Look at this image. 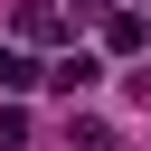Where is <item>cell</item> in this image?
<instances>
[{
	"label": "cell",
	"instance_id": "obj_1",
	"mask_svg": "<svg viewBox=\"0 0 151 151\" xmlns=\"http://www.w3.org/2000/svg\"><path fill=\"white\" fill-rule=\"evenodd\" d=\"M94 76H104V57H85V47H66L57 66H38V85H57V94H85Z\"/></svg>",
	"mask_w": 151,
	"mask_h": 151
},
{
	"label": "cell",
	"instance_id": "obj_2",
	"mask_svg": "<svg viewBox=\"0 0 151 151\" xmlns=\"http://www.w3.org/2000/svg\"><path fill=\"white\" fill-rule=\"evenodd\" d=\"M9 28H19V47H47V38L66 28V9H57V0H19V19H9Z\"/></svg>",
	"mask_w": 151,
	"mask_h": 151
},
{
	"label": "cell",
	"instance_id": "obj_3",
	"mask_svg": "<svg viewBox=\"0 0 151 151\" xmlns=\"http://www.w3.org/2000/svg\"><path fill=\"white\" fill-rule=\"evenodd\" d=\"M104 47H113V57L151 47V19H142V9H104Z\"/></svg>",
	"mask_w": 151,
	"mask_h": 151
},
{
	"label": "cell",
	"instance_id": "obj_4",
	"mask_svg": "<svg viewBox=\"0 0 151 151\" xmlns=\"http://www.w3.org/2000/svg\"><path fill=\"white\" fill-rule=\"evenodd\" d=\"M38 85V66H28V47H0V94H28Z\"/></svg>",
	"mask_w": 151,
	"mask_h": 151
},
{
	"label": "cell",
	"instance_id": "obj_5",
	"mask_svg": "<svg viewBox=\"0 0 151 151\" xmlns=\"http://www.w3.org/2000/svg\"><path fill=\"white\" fill-rule=\"evenodd\" d=\"M76 151H123V132H113V123H94V113H85V123H76Z\"/></svg>",
	"mask_w": 151,
	"mask_h": 151
},
{
	"label": "cell",
	"instance_id": "obj_6",
	"mask_svg": "<svg viewBox=\"0 0 151 151\" xmlns=\"http://www.w3.org/2000/svg\"><path fill=\"white\" fill-rule=\"evenodd\" d=\"M0 151H28V123L19 113H0Z\"/></svg>",
	"mask_w": 151,
	"mask_h": 151
},
{
	"label": "cell",
	"instance_id": "obj_7",
	"mask_svg": "<svg viewBox=\"0 0 151 151\" xmlns=\"http://www.w3.org/2000/svg\"><path fill=\"white\" fill-rule=\"evenodd\" d=\"M66 9H76V19H85V9H104V0H66Z\"/></svg>",
	"mask_w": 151,
	"mask_h": 151
}]
</instances>
